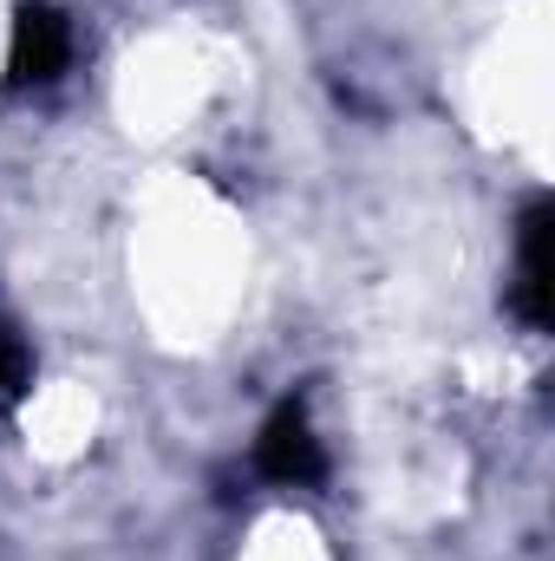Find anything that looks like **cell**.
Listing matches in <instances>:
<instances>
[{
	"mask_svg": "<svg viewBox=\"0 0 555 561\" xmlns=\"http://www.w3.org/2000/svg\"><path fill=\"white\" fill-rule=\"evenodd\" d=\"M59 66H66V26H59L46 7L20 13V33H13V72H20V79H53Z\"/></svg>",
	"mask_w": 555,
	"mask_h": 561,
	"instance_id": "cell-3",
	"label": "cell"
},
{
	"mask_svg": "<svg viewBox=\"0 0 555 561\" xmlns=\"http://www.w3.org/2000/svg\"><path fill=\"white\" fill-rule=\"evenodd\" d=\"M256 470H262L269 483H314V477L327 470L320 437H314V424H307L301 405H281L275 419L262 424V437H256Z\"/></svg>",
	"mask_w": 555,
	"mask_h": 561,
	"instance_id": "cell-1",
	"label": "cell"
},
{
	"mask_svg": "<svg viewBox=\"0 0 555 561\" xmlns=\"http://www.w3.org/2000/svg\"><path fill=\"white\" fill-rule=\"evenodd\" d=\"M517 313L530 327L550 320V203H530L523 216V255H517Z\"/></svg>",
	"mask_w": 555,
	"mask_h": 561,
	"instance_id": "cell-2",
	"label": "cell"
},
{
	"mask_svg": "<svg viewBox=\"0 0 555 561\" xmlns=\"http://www.w3.org/2000/svg\"><path fill=\"white\" fill-rule=\"evenodd\" d=\"M0 366H7V346H0Z\"/></svg>",
	"mask_w": 555,
	"mask_h": 561,
	"instance_id": "cell-4",
	"label": "cell"
}]
</instances>
